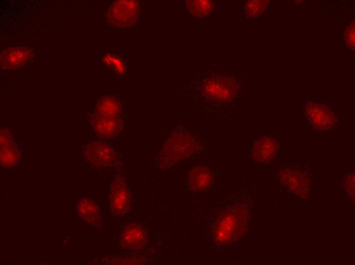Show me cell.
<instances>
[{"mask_svg": "<svg viewBox=\"0 0 355 265\" xmlns=\"http://www.w3.org/2000/svg\"><path fill=\"white\" fill-rule=\"evenodd\" d=\"M243 83L226 73L206 75L193 84V96L205 107L217 110L232 104L242 95Z\"/></svg>", "mask_w": 355, "mask_h": 265, "instance_id": "cell-1", "label": "cell"}, {"mask_svg": "<svg viewBox=\"0 0 355 265\" xmlns=\"http://www.w3.org/2000/svg\"><path fill=\"white\" fill-rule=\"evenodd\" d=\"M203 146L198 134L184 126H178L169 135L157 153V164L161 170H168L198 152Z\"/></svg>", "mask_w": 355, "mask_h": 265, "instance_id": "cell-2", "label": "cell"}, {"mask_svg": "<svg viewBox=\"0 0 355 265\" xmlns=\"http://www.w3.org/2000/svg\"><path fill=\"white\" fill-rule=\"evenodd\" d=\"M313 170L308 164H283L277 167L275 178L278 185L301 199L310 194Z\"/></svg>", "mask_w": 355, "mask_h": 265, "instance_id": "cell-3", "label": "cell"}, {"mask_svg": "<svg viewBox=\"0 0 355 265\" xmlns=\"http://www.w3.org/2000/svg\"><path fill=\"white\" fill-rule=\"evenodd\" d=\"M302 109L308 125L315 130L329 131L338 124L335 112L322 101L307 99L302 102Z\"/></svg>", "mask_w": 355, "mask_h": 265, "instance_id": "cell-4", "label": "cell"}, {"mask_svg": "<svg viewBox=\"0 0 355 265\" xmlns=\"http://www.w3.org/2000/svg\"><path fill=\"white\" fill-rule=\"evenodd\" d=\"M139 4L136 1H117L109 8L106 14L108 22L117 28H129L138 20Z\"/></svg>", "mask_w": 355, "mask_h": 265, "instance_id": "cell-5", "label": "cell"}, {"mask_svg": "<svg viewBox=\"0 0 355 265\" xmlns=\"http://www.w3.org/2000/svg\"><path fill=\"white\" fill-rule=\"evenodd\" d=\"M86 160L91 165L98 167H107L116 161L113 149L103 142L93 141L88 144L83 150Z\"/></svg>", "mask_w": 355, "mask_h": 265, "instance_id": "cell-6", "label": "cell"}, {"mask_svg": "<svg viewBox=\"0 0 355 265\" xmlns=\"http://www.w3.org/2000/svg\"><path fill=\"white\" fill-rule=\"evenodd\" d=\"M280 149V142L268 135L262 136L255 143L250 157L255 163L265 165L272 161Z\"/></svg>", "mask_w": 355, "mask_h": 265, "instance_id": "cell-7", "label": "cell"}, {"mask_svg": "<svg viewBox=\"0 0 355 265\" xmlns=\"http://www.w3.org/2000/svg\"><path fill=\"white\" fill-rule=\"evenodd\" d=\"M110 205L113 213L122 216L129 211L131 197L124 180L118 177L114 180L111 189Z\"/></svg>", "mask_w": 355, "mask_h": 265, "instance_id": "cell-8", "label": "cell"}, {"mask_svg": "<svg viewBox=\"0 0 355 265\" xmlns=\"http://www.w3.org/2000/svg\"><path fill=\"white\" fill-rule=\"evenodd\" d=\"M32 57L33 52L30 48L9 47L1 54V66L4 69H15L26 64Z\"/></svg>", "mask_w": 355, "mask_h": 265, "instance_id": "cell-9", "label": "cell"}, {"mask_svg": "<svg viewBox=\"0 0 355 265\" xmlns=\"http://www.w3.org/2000/svg\"><path fill=\"white\" fill-rule=\"evenodd\" d=\"M90 124L95 133L101 138H112L121 130V119L113 118L93 114L90 119Z\"/></svg>", "mask_w": 355, "mask_h": 265, "instance_id": "cell-10", "label": "cell"}, {"mask_svg": "<svg viewBox=\"0 0 355 265\" xmlns=\"http://www.w3.org/2000/svg\"><path fill=\"white\" fill-rule=\"evenodd\" d=\"M147 240V236L143 227L138 224L131 223L121 232L119 244L124 249L134 250L143 247Z\"/></svg>", "mask_w": 355, "mask_h": 265, "instance_id": "cell-11", "label": "cell"}, {"mask_svg": "<svg viewBox=\"0 0 355 265\" xmlns=\"http://www.w3.org/2000/svg\"><path fill=\"white\" fill-rule=\"evenodd\" d=\"M213 175L211 170L206 165L194 167L188 176V183L190 188L194 191L206 190L212 183Z\"/></svg>", "mask_w": 355, "mask_h": 265, "instance_id": "cell-12", "label": "cell"}, {"mask_svg": "<svg viewBox=\"0 0 355 265\" xmlns=\"http://www.w3.org/2000/svg\"><path fill=\"white\" fill-rule=\"evenodd\" d=\"M95 113L105 117L121 119V106L116 97L104 96L98 101Z\"/></svg>", "mask_w": 355, "mask_h": 265, "instance_id": "cell-13", "label": "cell"}, {"mask_svg": "<svg viewBox=\"0 0 355 265\" xmlns=\"http://www.w3.org/2000/svg\"><path fill=\"white\" fill-rule=\"evenodd\" d=\"M77 211L80 217L85 222L90 224H95L100 219L98 207L93 201L82 198L78 202Z\"/></svg>", "mask_w": 355, "mask_h": 265, "instance_id": "cell-14", "label": "cell"}, {"mask_svg": "<svg viewBox=\"0 0 355 265\" xmlns=\"http://www.w3.org/2000/svg\"><path fill=\"white\" fill-rule=\"evenodd\" d=\"M186 6L188 10L198 18H204L210 15L214 9L212 1L195 0L186 1Z\"/></svg>", "mask_w": 355, "mask_h": 265, "instance_id": "cell-15", "label": "cell"}, {"mask_svg": "<svg viewBox=\"0 0 355 265\" xmlns=\"http://www.w3.org/2000/svg\"><path fill=\"white\" fill-rule=\"evenodd\" d=\"M0 161L2 166L11 167L19 161L20 153L14 142L1 145Z\"/></svg>", "mask_w": 355, "mask_h": 265, "instance_id": "cell-16", "label": "cell"}, {"mask_svg": "<svg viewBox=\"0 0 355 265\" xmlns=\"http://www.w3.org/2000/svg\"><path fill=\"white\" fill-rule=\"evenodd\" d=\"M269 1H248L244 6V12L246 17L252 19L261 15L266 10Z\"/></svg>", "mask_w": 355, "mask_h": 265, "instance_id": "cell-17", "label": "cell"}, {"mask_svg": "<svg viewBox=\"0 0 355 265\" xmlns=\"http://www.w3.org/2000/svg\"><path fill=\"white\" fill-rule=\"evenodd\" d=\"M103 62L118 75H123L125 72V64L121 58L116 55L106 54L103 58Z\"/></svg>", "mask_w": 355, "mask_h": 265, "instance_id": "cell-18", "label": "cell"}, {"mask_svg": "<svg viewBox=\"0 0 355 265\" xmlns=\"http://www.w3.org/2000/svg\"><path fill=\"white\" fill-rule=\"evenodd\" d=\"M341 182L344 193L347 198L354 201V173L346 172L343 174Z\"/></svg>", "mask_w": 355, "mask_h": 265, "instance_id": "cell-19", "label": "cell"}, {"mask_svg": "<svg viewBox=\"0 0 355 265\" xmlns=\"http://www.w3.org/2000/svg\"><path fill=\"white\" fill-rule=\"evenodd\" d=\"M344 39L347 46L354 51L355 48V21L352 19L346 26L344 33Z\"/></svg>", "mask_w": 355, "mask_h": 265, "instance_id": "cell-20", "label": "cell"}]
</instances>
